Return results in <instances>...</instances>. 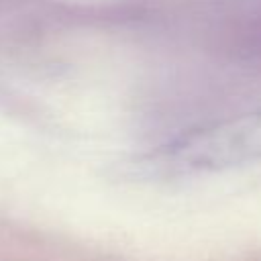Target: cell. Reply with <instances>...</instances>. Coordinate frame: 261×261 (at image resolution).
Returning <instances> with one entry per match:
<instances>
[{"mask_svg": "<svg viewBox=\"0 0 261 261\" xmlns=\"http://www.w3.org/2000/svg\"><path fill=\"white\" fill-rule=\"evenodd\" d=\"M255 159H261V108L177 137L159 153L157 165L202 171Z\"/></svg>", "mask_w": 261, "mask_h": 261, "instance_id": "obj_1", "label": "cell"}]
</instances>
